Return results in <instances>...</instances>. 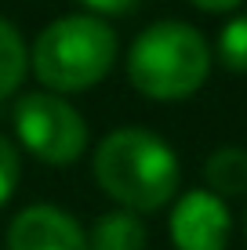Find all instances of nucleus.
Listing matches in <instances>:
<instances>
[{
  "mask_svg": "<svg viewBox=\"0 0 247 250\" xmlns=\"http://www.w3.org/2000/svg\"><path fill=\"white\" fill-rule=\"evenodd\" d=\"M178 156L171 145L142 127H120L98 145L95 178L127 210H160L178 192Z\"/></svg>",
  "mask_w": 247,
  "mask_h": 250,
  "instance_id": "nucleus-1",
  "label": "nucleus"
},
{
  "mask_svg": "<svg viewBox=\"0 0 247 250\" xmlns=\"http://www.w3.org/2000/svg\"><path fill=\"white\" fill-rule=\"evenodd\" d=\"M211 73L207 40L185 22H157L138 33L127 55V80L157 102H178L200 91Z\"/></svg>",
  "mask_w": 247,
  "mask_h": 250,
  "instance_id": "nucleus-2",
  "label": "nucleus"
},
{
  "mask_svg": "<svg viewBox=\"0 0 247 250\" xmlns=\"http://www.w3.org/2000/svg\"><path fill=\"white\" fill-rule=\"evenodd\" d=\"M116 33L95 15H66L33 44V73L47 91H88L113 69Z\"/></svg>",
  "mask_w": 247,
  "mask_h": 250,
  "instance_id": "nucleus-3",
  "label": "nucleus"
},
{
  "mask_svg": "<svg viewBox=\"0 0 247 250\" xmlns=\"http://www.w3.org/2000/svg\"><path fill=\"white\" fill-rule=\"evenodd\" d=\"M15 131L22 145L33 152L40 163L51 167H66V163L80 160L84 145H88V124L69 102L58 94H22L15 105Z\"/></svg>",
  "mask_w": 247,
  "mask_h": 250,
  "instance_id": "nucleus-4",
  "label": "nucleus"
},
{
  "mask_svg": "<svg viewBox=\"0 0 247 250\" xmlns=\"http://www.w3.org/2000/svg\"><path fill=\"white\" fill-rule=\"evenodd\" d=\"M171 239L178 250H225L229 207L207 188L185 192L171 214Z\"/></svg>",
  "mask_w": 247,
  "mask_h": 250,
  "instance_id": "nucleus-5",
  "label": "nucleus"
},
{
  "mask_svg": "<svg viewBox=\"0 0 247 250\" xmlns=\"http://www.w3.org/2000/svg\"><path fill=\"white\" fill-rule=\"evenodd\" d=\"M7 250H88L84 229L47 203L25 207L7 229Z\"/></svg>",
  "mask_w": 247,
  "mask_h": 250,
  "instance_id": "nucleus-6",
  "label": "nucleus"
},
{
  "mask_svg": "<svg viewBox=\"0 0 247 250\" xmlns=\"http://www.w3.org/2000/svg\"><path fill=\"white\" fill-rule=\"evenodd\" d=\"M88 250H146V225L131 210L102 214L91 229Z\"/></svg>",
  "mask_w": 247,
  "mask_h": 250,
  "instance_id": "nucleus-7",
  "label": "nucleus"
},
{
  "mask_svg": "<svg viewBox=\"0 0 247 250\" xmlns=\"http://www.w3.org/2000/svg\"><path fill=\"white\" fill-rule=\"evenodd\" d=\"M203 178H207V192H215L218 200L222 196H247V149H236V145H225V149L211 152L207 167H203Z\"/></svg>",
  "mask_w": 247,
  "mask_h": 250,
  "instance_id": "nucleus-8",
  "label": "nucleus"
},
{
  "mask_svg": "<svg viewBox=\"0 0 247 250\" xmlns=\"http://www.w3.org/2000/svg\"><path fill=\"white\" fill-rule=\"evenodd\" d=\"M25 62L29 58H25V44H22L19 29L0 19V102L19 91V83L25 76Z\"/></svg>",
  "mask_w": 247,
  "mask_h": 250,
  "instance_id": "nucleus-9",
  "label": "nucleus"
},
{
  "mask_svg": "<svg viewBox=\"0 0 247 250\" xmlns=\"http://www.w3.org/2000/svg\"><path fill=\"white\" fill-rule=\"evenodd\" d=\"M218 58L233 73H247V15H236L218 33Z\"/></svg>",
  "mask_w": 247,
  "mask_h": 250,
  "instance_id": "nucleus-10",
  "label": "nucleus"
},
{
  "mask_svg": "<svg viewBox=\"0 0 247 250\" xmlns=\"http://www.w3.org/2000/svg\"><path fill=\"white\" fill-rule=\"evenodd\" d=\"M15 185H19V152H15V145L0 134V207L11 200Z\"/></svg>",
  "mask_w": 247,
  "mask_h": 250,
  "instance_id": "nucleus-11",
  "label": "nucleus"
},
{
  "mask_svg": "<svg viewBox=\"0 0 247 250\" xmlns=\"http://www.w3.org/2000/svg\"><path fill=\"white\" fill-rule=\"evenodd\" d=\"M80 4L91 7V11H95V19H98V15H131L142 0H80Z\"/></svg>",
  "mask_w": 247,
  "mask_h": 250,
  "instance_id": "nucleus-12",
  "label": "nucleus"
},
{
  "mask_svg": "<svg viewBox=\"0 0 247 250\" xmlns=\"http://www.w3.org/2000/svg\"><path fill=\"white\" fill-rule=\"evenodd\" d=\"M197 7H203V11H233L236 4H244V0H193Z\"/></svg>",
  "mask_w": 247,
  "mask_h": 250,
  "instance_id": "nucleus-13",
  "label": "nucleus"
}]
</instances>
